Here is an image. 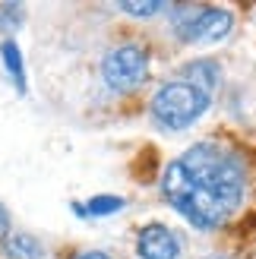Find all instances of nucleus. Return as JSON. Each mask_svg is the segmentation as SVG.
I'll use <instances>...</instances> for the list:
<instances>
[{"mask_svg": "<svg viewBox=\"0 0 256 259\" xmlns=\"http://www.w3.org/2000/svg\"><path fill=\"white\" fill-rule=\"evenodd\" d=\"M76 259H111L108 253H98V250H86V253H79Z\"/></svg>", "mask_w": 256, "mask_h": 259, "instance_id": "13", "label": "nucleus"}, {"mask_svg": "<svg viewBox=\"0 0 256 259\" xmlns=\"http://www.w3.org/2000/svg\"><path fill=\"white\" fill-rule=\"evenodd\" d=\"M209 105H212L209 92H202L199 85L177 76L174 82H164L155 92V98H152V117L168 130H184V126H193L209 111Z\"/></svg>", "mask_w": 256, "mask_h": 259, "instance_id": "2", "label": "nucleus"}, {"mask_svg": "<svg viewBox=\"0 0 256 259\" xmlns=\"http://www.w3.org/2000/svg\"><path fill=\"white\" fill-rule=\"evenodd\" d=\"M0 57H4V67L10 73L13 85H16L19 92H25V63H22V54H19L16 41H4V45H0Z\"/></svg>", "mask_w": 256, "mask_h": 259, "instance_id": "7", "label": "nucleus"}, {"mask_svg": "<svg viewBox=\"0 0 256 259\" xmlns=\"http://www.w3.org/2000/svg\"><path fill=\"white\" fill-rule=\"evenodd\" d=\"M7 253H10L13 259H41V247H38V240H32L29 234H16V237H10Z\"/></svg>", "mask_w": 256, "mask_h": 259, "instance_id": "9", "label": "nucleus"}, {"mask_svg": "<svg viewBox=\"0 0 256 259\" xmlns=\"http://www.w3.org/2000/svg\"><path fill=\"white\" fill-rule=\"evenodd\" d=\"M10 234V212L4 209V202H0V240Z\"/></svg>", "mask_w": 256, "mask_h": 259, "instance_id": "12", "label": "nucleus"}, {"mask_svg": "<svg viewBox=\"0 0 256 259\" xmlns=\"http://www.w3.org/2000/svg\"><path fill=\"white\" fill-rule=\"evenodd\" d=\"M174 13V35L187 45H212L231 35L234 16L225 7H206V4H177L171 7Z\"/></svg>", "mask_w": 256, "mask_h": 259, "instance_id": "3", "label": "nucleus"}, {"mask_svg": "<svg viewBox=\"0 0 256 259\" xmlns=\"http://www.w3.org/2000/svg\"><path fill=\"white\" fill-rule=\"evenodd\" d=\"M101 79L111 92H133L149 79V54L139 45H117L101 60Z\"/></svg>", "mask_w": 256, "mask_h": 259, "instance_id": "4", "label": "nucleus"}, {"mask_svg": "<svg viewBox=\"0 0 256 259\" xmlns=\"http://www.w3.org/2000/svg\"><path fill=\"white\" fill-rule=\"evenodd\" d=\"M120 209H123V199L120 196H92L86 205H76V215L98 218V215H111V212H120Z\"/></svg>", "mask_w": 256, "mask_h": 259, "instance_id": "8", "label": "nucleus"}, {"mask_svg": "<svg viewBox=\"0 0 256 259\" xmlns=\"http://www.w3.org/2000/svg\"><path fill=\"white\" fill-rule=\"evenodd\" d=\"M139 259H177L181 256V240L168 225H146L136 237Z\"/></svg>", "mask_w": 256, "mask_h": 259, "instance_id": "5", "label": "nucleus"}, {"mask_svg": "<svg viewBox=\"0 0 256 259\" xmlns=\"http://www.w3.org/2000/svg\"><path fill=\"white\" fill-rule=\"evenodd\" d=\"M219 63L215 60H193V63H187V67L181 70V79H187V82H193V85H199L202 92H215V85H219Z\"/></svg>", "mask_w": 256, "mask_h": 259, "instance_id": "6", "label": "nucleus"}, {"mask_svg": "<svg viewBox=\"0 0 256 259\" xmlns=\"http://www.w3.org/2000/svg\"><path fill=\"white\" fill-rule=\"evenodd\" d=\"M19 19H22V4H0V29L4 32L19 29Z\"/></svg>", "mask_w": 256, "mask_h": 259, "instance_id": "10", "label": "nucleus"}, {"mask_svg": "<svg viewBox=\"0 0 256 259\" xmlns=\"http://www.w3.org/2000/svg\"><path fill=\"white\" fill-rule=\"evenodd\" d=\"M123 13H130V16H155V13H164L168 10V4H120Z\"/></svg>", "mask_w": 256, "mask_h": 259, "instance_id": "11", "label": "nucleus"}, {"mask_svg": "<svg viewBox=\"0 0 256 259\" xmlns=\"http://www.w3.org/2000/svg\"><path fill=\"white\" fill-rule=\"evenodd\" d=\"M244 164L219 142H196L161 174V196L199 231L225 225L244 199Z\"/></svg>", "mask_w": 256, "mask_h": 259, "instance_id": "1", "label": "nucleus"}]
</instances>
